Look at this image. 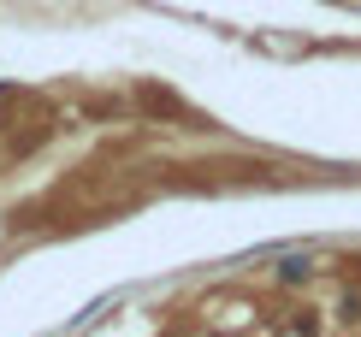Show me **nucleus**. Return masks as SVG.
<instances>
[{
	"mask_svg": "<svg viewBox=\"0 0 361 337\" xmlns=\"http://www.w3.org/2000/svg\"><path fill=\"white\" fill-rule=\"evenodd\" d=\"M279 278H284V284H296V278H308V260H284V266H279Z\"/></svg>",
	"mask_w": 361,
	"mask_h": 337,
	"instance_id": "obj_1",
	"label": "nucleus"
}]
</instances>
